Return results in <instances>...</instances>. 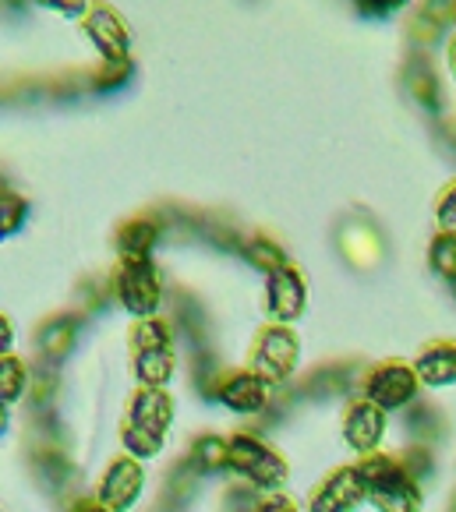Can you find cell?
<instances>
[{"instance_id": "9c48e42d", "label": "cell", "mask_w": 456, "mask_h": 512, "mask_svg": "<svg viewBox=\"0 0 456 512\" xmlns=\"http://www.w3.org/2000/svg\"><path fill=\"white\" fill-rule=\"evenodd\" d=\"M170 417H174V403H170V396L163 389L145 385V389L135 392V400H131V428H145L163 435Z\"/></svg>"}, {"instance_id": "2e32d148", "label": "cell", "mask_w": 456, "mask_h": 512, "mask_svg": "<svg viewBox=\"0 0 456 512\" xmlns=\"http://www.w3.org/2000/svg\"><path fill=\"white\" fill-rule=\"evenodd\" d=\"M432 265L442 276H456V234L446 230V234L432 244Z\"/></svg>"}, {"instance_id": "52a82bcc", "label": "cell", "mask_w": 456, "mask_h": 512, "mask_svg": "<svg viewBox=\"0 0 456 512\" xmlns=\"http://www.w3.org/2000/svg\"><path fill=\"white\" fill-rule=\"evenodd\" d=\"M365 481L358 470H336L312 498V512H350L365 498Z\"/></svg>"}, {"instance_id": "44dd1931", "label": "cell", "mask_w": 456, "mask_h": 512, "mask_svg": "<svg viewBox=\"0 0 456 512\" xmlns=\"http://www.w3.org/2000/svg\"><path fill=\"white\" fill-rule=\"evenodd\" d=\"M78 512H103V509H99V505H82Z\"/></svg>"}, {"instance_id": "5bb4252c", "label": "cell", "mask_w": 456, "mask_h": 512, "mask_svg": "<svg viewBox=\"0 0 456 512\" xmlns=\"http://www.w3.org/2000/svg\"><path fill=\"white\" fill-rule=\"evenodd\" d=\"M418 375H421V382H428V385L456 382V343L453 347L428 350V354L418 361Z\"/></svg>"}, {"instance_id": "3957f363", "label": "cell", "mask_w": 456, "mask_h": 512, "mask_svg": "<svg viewBox=\"0 0 456 512\" xmlns=\"http://www.w3.org/2000/svg\"><path fill=\"white\" fill-rule=\"evenodd\" d=\"M230 467H234L237 474L251 477L259 488H280V484L287 481V463H283L269 445L255 442V438H248V435H237L234 442H230Z\"/></svg>"}, {"instance_id": "ac0fdd59", "label": "cell", "mask_w": 456, "mask_h": 512, "mask_svg": "<svg viewBox=\"0 0 456 512\" xmlns=\"http://www.w3.org/2000/svg\"><path fill=\"white\" fill-rule=\"evenodd\" d=\"M22 382H25V371L18 361H4V400H18V392H22Z\"/></svg>"}, {"instance_id": "9a60e30c", "label": "cell", "mask_w": 456, "mask_h": 512, "mask_svg": "<svg viewBox=\"0 0 456 512\" xmlns=\"http://www.w3.org/2000/svg\"><path fill=\"white\" fill-rule=\"evenodd\" d=\"M124 445H128L131 456H138V460H149V456H156L163 445V435H156V431H145V428H128L124 431Z\"/></svg>"}, {"instance_id": "7a4b0ae2", "label": "cell", "mask_w": 456, "mask_h": 512, "mask_svg": "<svg viewBox=\"0 0 456 512\" xmlns=\"http://www.w3.org/2000/svg\"><path fill=\"white\" fill-rule=\"evenodd\" d=\"M135 371L145 385H156V389L174 375V350H170L167 325L156 318L135 329Z\"/></svg>"}, {"instance_id": "30bf717a", "label": "cell", "mask_w": 456, "mask_h": 512, "mask_svg": "<svg viewBox=\"0 0 456 512\" xmlns=\"http://www.w3.org/2000/svg\"><path fill=\"white\" fill-rule=\"evenodd\" d=\"M382 428H386L382 410L375 407L372 400H361L347 410V428H343V435H347V442L358 452H372L382 438Z\"/></svg>"}, {"instance_id": "8992f818", "label": "cell", "mask_w": 456, "mask_h": 512, "mask_svg": "<svg viewBox=\"0 0 456 512\" xmlns=\"http://www.w3.org/2000/svg\"><path fill=\"white\" fill-rule=\"evenodd\" d=\"M297 361V339L287 329H269L255 350V375L266 382H283Z\"/></svg>"}, {"instance_id": "7c38bea8", "label": "cell", "mask_w": 456, "mask_h": 512, "mask_svg": "<svg viewBox=\"0 0 456 512\" xmlns=\"http://www.w3.org/2000/svg\"><path fill=\"white\" fill-rule=\"evenodd\" d=\"M269 400V385L262 375H255V371H244V375H234L227 385H223V403H227L230 410H237V414H255V410H262Z\"/></svg>"}, {"instance_id": "d6986e66", "label": "cell", "mask_w": 456, "mask_h": 512, "mask_svg": "<svg viewBox=\"0 0 456 512\" xmlns=\"http://www.w3.org/2000/svg\"><path fill=\"white\" fill-rule=\"evenodd\" d=\"M439 223L449 226V234L456 230V184L446 191V195H442V202H439Z\"/></svg>"}, {"instance_id": "8fae6325", "label": "cell", "mask_w": 456, "mask_h": 512, "mask_svg": "<svg viewBox=\"0 0 456 512\" xmlns=\"http://www.w3.org/2000/svg\"><path fill=\"white\" fill-rule=\"evenodd\" d=\"M142 491V470L131 460H117L114 467L103 477V488H99V502H107L110 509H128L131 502Z\"/></svg>"}, {"instance_id": "ba28073f", "label": "cell", "mask_w": 456, "mask_h": 512, "mask_svg": "<svg viewBox=\"0 0 456 512\" xmlns=\"http://www.w3.org/2000/svg\"><path fill=\"white\" fill-rule=\"evenodd\" d=\"M301 308H304V279H301V272L290 269V265L269 272V311H273V318L290 322V318L301 315Z\"/></svg>"}, {"instance_id": "7402d4cb", "label": "cell", "mask_w": 456, "mask_h": 512, "mask_svg": "<svg viewBox=\"0 0 456 512\" xmlns=\"http://www.w3.org/2000/svg\"><path fill=\"white\" fill-rule=\"evenodd\" d=\"M453 71H456V43H453Z\"/></svg>"}, {"instance_id": "e0dca14e", "label": "cell", "mask_w": 456, "mask_h": 512, "mask_svg": "<svg viewBox=\"0 0 456 512\" xmlns=\"http://www.w3.org/2000/svg\"><path fill=\"white\" fill-rule=\"evenodd\" d=\"M152 237H156V230H152V223H138V226H128L124 230V251H128V258H145V251H149Z\"/></svg>"}, {"instance_id": "4fadbf2b", "label": "cell", "mask_w": 456, "mask_h": 512, "mask_svg": "<svg viewBox=\"0 0 456 512\" xmlns=\"http://www.w3.org/2000/svg\"><path fill=\"white\" fill-rule=\"evenodd\" d=\"M85 29H89L92 43L107 53L110 61H124V50H128V29H124V22L114 15V11H107V8L92 11L89 22H85Z\"/></svg>"}, {"instance_id": "5b68a950", "label": "cell", "mask_w": 456, "mask_h": 512, "mask_svg": "<svg viewBox=\"0 0 456 512\" xmlns=\"http://www.w3.org/2000/svg\"><path fill=\"white\" fill-rule=\"evenodd\" d=\"M414 389H418V375H414L407 364H382V368L372 371L368 378V400L379 410H396L407 400H414Z\"/></svg>"}, {"instance_id": "277c9868", "label": "cell", "mask_w": 456, "mask_h": 512, "mask_svg": "<svg viewBox=\"0 0 456 512\" xmlns=\"http://www.w3.org/2000/svg\"><path fill=\"white\" fill-rule=\"evenodd\" d=\"M117 294L121 304L138 318H149L160 304V279L149 258H124L121 279H117Z\"/></svg>"}, {"instance_id": "ffe728a7", "label": "cell", "mask_w": 456, "mask_h": 512, "mask_svg": "<svg viewBox=\"0 0 456 512\" xmlns=\"http://www.w3.org/2000/svg\"><path fill=\"white\" fill-rule=\"evenodd\" d=\"M259 512H297V505L290 502V498H269V502L262 505Z\"/></svg>"}, {"instance_id": "6da1fadb", "label": "cell", "mask_w": 456, "mask_h": 512, "mask_svg": "<svg viewBox=\"0 0 456 512\" xmlns=\"http://www.w3.org/2000/svg\"><path fill=\"white\" fill-rule=\"evenodd\" d=\"M361 481H365V491L372 495V502L379 505L382 512H414L418 509V491L407 481L403 467L396 460H386V456H368L358 467Z\"/></svg>"}]
</instances>
